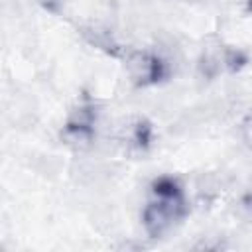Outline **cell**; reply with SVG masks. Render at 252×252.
Returning a JSON list of instances; mask_svg holds the SVG:
<instances>
[{
    "label": "cell",
    "instance_id": "obj_1",
    "mask_svg": "<svg viewBox=\"0 0 252 252\" xmlns=\"http://www.w3.org/2000/svg\"><path fill=\"white\" fill-rule=\"evenodd\" d=\"M185 203L179 197H159L144 209V226L150 236H161L177 219L185 215Z\"/></svg>",
    "mask_w": 252,
    "mask_h": 252
},
{
    "label": "cell",
    "instance_id": "obj_2",
    "mask_svg": "<svg viewBox=\"0 0 252 252\" xmlns=\"http://www.w3.org/2000/svg\"><path fill=\"white\" fill-rule=\"evenodd\" d=\"M128 73L138 85H150L158 83L163 77V63L144 51H136L128 57Z\"/></svg>",
    "mask_w": 252,
    "mask_h": 252
},
{
    "label": "cell",
    "instance_id": "obj_3",
    "mask_svg": "<svg viewBox=\"0 0 252 252\" xmlns=\"http://www.w3.org/2000/svg\"><path fill=\"white\" fill-rule=\"evenodd\" d=\"M93 126V110L91 108H81L67 124V132L77 134V136H89Z\"/></svg>",
    "mask_w": 252,
    "mask_h": 252
},
{
    "label": "cell",
    "instance_id": "obj_4",
    "mask_svg": "<svg viewBox=\"0 0 252 252\" xmlns=\"http://www.w3.org/2000/svg\"><path fill=\"white\" fill-rule=\"evenodd\" d=\"M154 193L158 197H179L181 195V189H179V185H177L175 179L161 177V179H158L154 183Z\"/></svg>",
    "mask_w": 252,
    "mask_h": 252
},
{
    "label": "cell",
    "instance_id": "obj_5",
    "mask_svg": "<svg viewBox=\"0 0 252 252\" xmlns=\"http://www.w3.org/2000/svg\"><path fill=\"white\" fill-rule=\"evenodd\" d=\"M150 134H152L150 124H148L146 120H142V122L136 126V142H138L140 146H148V142H150Z\"/></svg>",
    "mask_w": 252,
    "mask_h": 252
}]
</instances>
